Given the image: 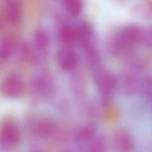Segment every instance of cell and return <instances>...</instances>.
I'll use <instances>...</instances> for the list:
<instances>
[{
    "label": "cell",
    "mask_w": 152,
    "mask_h": 152,
    "mask_svg": "<svg viewBox=\"0 0 152 152\" xmlns=\"http://www.w3.org/2000/svg\"><path fill=\"white\" fill-rule=\"evenodd\" d=\"M20 140L21 132L16 122L10 118L4 119L0 124V147L7 150L14 149Z\"/></svg>",
    "instance_id": "1"
},
{
    "label": "cell",
    "mask_w": 152,
    "mask_h": 152,
    "mask_svg": "<svg viewBox=\"0 0 152 152\" xmlns=\"http://www.w3.org/2000/svg\"><path fill=\"white\" fill-rule=\"evenodd\" d=\"M24 90V84L21 77L16 74L8 75L2 81L1 91L8 97H16L21 94Z\"/></svg>",
    "instance_id": "2"
},
{
    "label": "cell",
    "mask_w": 152,
    "mask_h": 152,
    "mask_svg": "<svg viewBox=\"0 0 152 152\" xmlns=\"http://www.w3.org/2000/svg\"><path fill=\"white\" fill-rule=\"evenodd\" d=\"M56 61L61 68L66 71H70L74 69L77 66L78 58L73 49L69 48H65L58 52Z\"/></svg>",
    "instance_id": "3"
},
{
    "label": "cell",
    "mask_w": 152,
    "mask_h": 152,
    "mask_svg": "<svg viewBox=\"0 0 152 152\" xmlns=\"http://www.w3.org/2000/svg\"><path fill=\"white\" fill-rule=\"evenodd\" d=\"M113 145L119 152H130L134 148V142L131 135L123 129L118 130L113 137Z\"/></svg>",
    "instance_id": "4"
},
{
    "label": "cell",
    "mask_w": 152,
    "mask_h": 152,
    "mask_svg": "<svg viewBox=\"0 0 152 152\" xmlns=\"http://www.w3.org/2000/svg\"><path fill=\"white\" fill-rule=\"evenodd\" d=\"M96 82L99 88L105 94L112 93L116 86V79L113 75L104 70L97 73Z\"/></svg>",
    "instance_id": "5"
},
{
    "label": "cell",
    "mask_w": 152,
    "mask_h": 152,
    "mask_svg": "<svg viewBox=\"0 0 152 152\" xmlns=\"http://www.w3.org/2000/svg\"><path fill=\"white\" fill-rule=\"evenodd\" d=\"M3 12L5 18L10 23L12 24H17L20 23L22 10L20 3L16 1H8L5 2Z\"/></svg>",
    "instance_id": "6"
},
{
    "label": "cell",
    "mask_w": 152,
    "mask_h": 152,
    "mask_svg": "<svg viewBox=\"0 0 152 152\" xmlns=\"http://www.w3.org/2000/svg\"><path fill=\"white\" fill-rule=\"evenodd\" d=\"M141 37L140 28L135 25H129L124 27L119 36L121 45L130 46L135 43Z\"/></svg>",
    "instance_id": "7"
},
{
    "label": "cell",
    "mask_w": 152,
    "mask_h": 152,
    "mask_svg": "<svg viewBox=\"0 0 152 152\" xmlns=\"http://www.w3.org/2000/svg\"><path fill=\"white\" fill-rule=\"evenodd\" d=\"M56 131V125L51 119H44L39 121L36 127L37 134L42 138H47L54 135Z\"/></svg>",
    "instance_id": "8"
},
{
    "label": "cell",
    "mask_w": 152,
    "mask_h": 152,
    "mask_svg": "<svg viewBox=\"0 0 152 152\" xmlns=\"http://www.w3.org/2000/svg\"><path fill=\"white\" fill-rule=\"evenodd\" d=\"M59 38L62 43L71 45L78 39V31L70 26H63L59 30Z\"/></svg>",
    "instance_id": "9"
},
{
    "label": "cell",
    "mask_w": 152,
    "mask_h": 152,
    "mask_svg": "<svg viewBox=\"0 0 152 152\" xmlns=\"http://www.w3.org/2000/svg\"><path fill=\"white\" fill-rule=\"evenodd\" d=\"M15 46V40L12 36H6L0 41V59L6 60L12 55Z\"/></svg>",
    "instance_id": "10"
},
{
    "label": "cell",
    "mask_w": 152,
    "mask_h": 152,
    "mask_svg": "<svg viewBox=\"0 0 152 152\" xmlns=\"http://www.w3.org/2000/svg\"><path fill=\"white\" fill-rule=\"evenodd\" d=\"M96 129L93 124H86L80 127L77 132L76 138L80 141H87L92 139L96 134Z\"/></svg>",
    "instance_id": "11"
},
{
    "label": "cell",
    "mask_w": 152,
    "mask_h": 152,
    "mask_svg": "<svg viewBox=\"0 0 152 152\" xmlns=\"http://www.w3.org/2000/svg\"><path fill=\"white\" fill-rule=\"evenodd\" d=\"M64 5L68 12L72 15H78L83 10L82 2L78 0L65 1Z\"/></svg>",
    "instance_id": "12"
},
{
    "label": "cell",
    "mask_w": 152,
    "mask_h": 152,
    "mask_svg": "<svg viewBox=\"0 0 152 152\" xmlns=\"http://www.w3.org/2000/svg\"><path fill=\"white\" fill-rule=\"evenodd\" d=\"M107 145L105 140L102 137H99L91 142L88 152H107Z\"/></svg>",
    "instance_id": "13"
},
{
    "label": "cell",
    "mask_w": 152,
    "mask_h": 152,
    "mask_svg": "<svg viewBox=\"0 0 152 152\" xmlns=\"http://www.w3.org/2000/svg\"><path fill=\"white\" fill-rule=\"evenodd\" d=\"M34 42L37 46L40 48H46L49 43L48 34L42 29L36 30L34 34Z\"/></svg>",
    "instance_id": "14"
},
{
    "label": "cell",
    "mask_w": 152,
    "mask_h": 152,
    "mask_svg": "<svg viewBox=\"0 0 152 152\" xmlns=\"http://www.w3.org/2000/svg\"><path fill=\"white\" fill-rule=\"evenodd\" d=\"M143 89L145 94L152 98V78H147L144 83Z\"/></svg>",
    "instance_id": "15"
},
{
    "label": "cell",
    "mask_w": 152,
    "mask_h": 152,
    "mask_svg": "<svg viewBox=\"0 0 152 152\" xmlns=\"http://www.w3.org/2000/svg\"><path fill=\"white\" fill-rule=\"evenodd\" d=\"M5 20H5V18L3 11H2L0 10V29L2 27Z\"/></svg>",
    "instance_id": "16"
},
{
    "label": "cell",
    "mask_w": 152,
    "mask_h": 152,
    "mask_svg": "<svg viewBox=\"0 0 152 152\" xmlns=\"http://www.w3.org/2000/svg\"><path fill=\"white\" fill-rule=\"evenodd\" d=\"M32 152H45V151H43L42 150H34V151H33Z\"/></svg>",
    "instance_id": "17"
}]
</instances>
